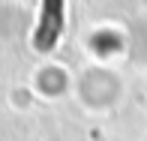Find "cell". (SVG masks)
Here are the masks:
<instances>
[{"label":"cell","instance_id":"obj_1","mask_svg":"<svg viewBox=\"0 0 147 141\" xmlns=\"http://www.w3.org/2000/svg\"><path fill=\"white\" fill-rule=\"evenodd\" d=\"M60 30H63V0H42V15L33 33L36 51H51L60 39Z\"/></svg>","mask_w":147,"mask_h":141}]
</instances>
